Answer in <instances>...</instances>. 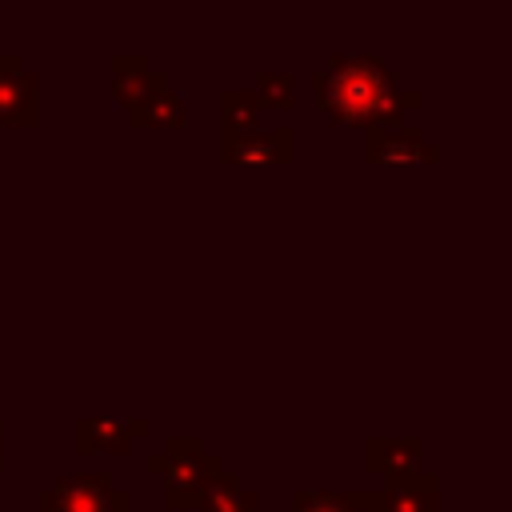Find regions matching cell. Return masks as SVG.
Here are the masks:
<instances>
[{
  "label": "cell",
  "instance_id": "cell-2",
  "mask_svg": "<svg viewBox=\"0 0 512 512\" xmlns=\"http://www.w3.org/2000/svg\"><path fill=\"white\" fill-rule=\"evenodd\" d=\"M144 468L164 480V508L184 512L200 504L208 480L224 472V460L212 448H204L200 436H168L164 448L144 460Z\"/></svg>",
  "mask_w": 512,
  "mask_h": 512
},
{
  "label": "cell",
  "instance_id": "cell-7",
  "mask_svg": "<svg viewBox=\"0 0 512 512\" xmlns=\"http://www.w3.org/2000/svg\"><path fill=\"white\" fill-rule=\"evenodd\" d=\"M424 440L420 436H368L364 440V472L384 476V484H400L420 476L424 468Z\"/></svg>",
  "mask_w": 512,
  "mask_h": 512
},
{
  "label": "cell",
  "instance_id": "cell-9",
  "mask_svg": "<svg viewBox=\"0 0 512 512\" xmlns=\"http://www.w3.org/2000/svg\"><path fill=\"white\" fill-rule=\"evenodd\" d=\"M112 64V96L124 112L140 108L148 96L164 92L168 88V72H160L156 64H148L144 52H112L108 56Z\"/></svg>",
  "mask_w": 512,
  "mask_h": 512
},
{
  "label": "cell",
  "instance_id": "cell-3",
  "mask_svg": "<svg viewBox=\"0 0 512 512\" xmlns=\"http://www.w3.org/2000/svg\"><path fill=\"white\" fill-rule=\"evenodd\" d=\"M36 512H132V496L108 472H64L40 488Z\"/></svg>",
  "mask_w": 512,
  "mask_h": 512
},
{
  "label": "cell",
  "instance_id": "cell-12",
  "mask_svg": "<svg viewBox=\"0 0 512 512\" xmlns=\"http://www.w3.org/2000/svg\"><path fill=\"white\" fill-rule=\"evenodd\" d=\"M260 112H264V104H260L256 92H248V88H220V140L252 136Z\"/></svg>",
  "mask_w": 512,
  "mask_h": 512
},
{
  "label": "cell",
  "instance_id": "cell-6",
  "mask_svg": "<svg viewBox=\"0 0 512 512\" xmlns=\"http://www.w3.org/2000/svg\"><path fill=\"white\" fill-rule=\"evenodd\" d=\"M348 496L356 512H440V476L420 472L412 480L384 484V488H356Z\"/></svg>",
  "mask_w": 512,
  "mask_h": 512
},
{
  "label": "cell",
  "instance_id": "cell-8",
  "mask_svg": "<svg viewBox=\"0 0 512 512\" xmlns=\"http://www.w3.org/2000/svg\"><path fill=\"white\" fill-rule=\"evenodd\" d=\"M152 432L148 420H116V416H80L72 424V452L88 456V452H112V456H128L132 440H144Z\"/></svg>",
  "mask_w": 512,
  "mask_h": 512
},
{
  "label": "cell",
  "instance_id": "cell-15",
  "mask_svg": "<svg viewBox=\"0 0 512 512\" xmlns=\"http://www.w3.org/2000/svg\"><path fill=\"white\" fill-rule=\"evenodd\" d=\"M292 72H272V68H264V72H256V96H260V104L264 108H292Z\"/></svg>",
  "mask_w": 512,
  "mask_h": 512
},
{
  "label": "cell",
  "instance_id": "cell-13",
  "mask_svg": "<svg viewBox=\"0 0 512 512\" xmlns=\"http://www.w3.org/2000/svg\"><path fill=\"white\" fill-rule=\"evenodd\" d=\"M128 120H132L136 128H180V124H184V96L168 84L164 92H156V96H148L140 108H132Z\"/></svg>",
  "mask_w": 512,
  "mask_h": 512
},
{
  "label": "cell",
  "instance_id": "cell-4",
  "mask_svg": "<svg viewBox=\"0 0 512 512\" xmlns=\"http://www.w3.org/2000/svg\"><path fill=\"white\" fill-rule=\"evenodd\" d=\"M364 160L368 164H436L440 148L424 140V128L408 120H388V124L364 128Z\"/></svg>",
  "mask_w": 512,
  "mask_h": 512
},
{
  "label": "cell",
  "instance_id": "cell-16",
  "mask_svg": "<svg viewBox=\"0 0 512 512\" xmlns=\"http://www.w3.org/2000/svg\"><path fill=\"white\" fill-rule=\"evenodd\" d=\"M0 472H4V420H0Z\"/></svg>",
  "mask_w": 512,
  "mask_h": 512
},
{
  "label": "cell",
  "instance_id": "cell-5",
  "mask_svg": "<svg viewBox=\"0 0 512 512\" xmlns=\"http://www.w3.org/2000/svg\"><path fill=\"white\" fill-rule=\"evenodd\" d=\"M40 120V76L20 52H0V124L32 128Z\"/></svg>",
  "mask_w": 512,
  "mask_h": 512
},
{
  "label": "cell",
  "instance_id": "cell-14",
  "mask_svg": "<svg viewBox=\"0 0 512 512\" xmlns=\"http://www.w3.org/2000/svg\"><path fill=\"white\" fill-rule=\"evenodd\" d=\"M292 512H356L348 492L332 488H296L292 492Z\"/></svg>",
  "mask_w": 512,
  "mask_h": 512
},
{
  "label": "cell",
  "instance_id": "cell-10",
  "mask_svg": "<svg viewBox=\"0 0 512 512\" xmlns=\"http://www.w3.org/2000/svg\"><path fill=\"white\" fill-rule=\"evenodd\" d=\"M292 156H296L292 124H276L268 132L220 140V160L224 164H292Z\"/></svg>",
  "mask_w": 512,
  "mask_h": 512
},
{
  "label": "cell",
  "instance_id": "cell-11",
  "mask_svg": "<svg viewBox=\"0 0 512 512\" xmlns=\"http://www.w3.org/2000/svg\"><path fill=\"white\" fill-rule=\"evenodd\" d=\"M196 512H260V496L252 488H244V480L236 472H216L196 504Z\"/></svg>",
  "mask_w": 512,
  "mask_h": 512
},
{
  "label": "cell",
  "instance_id": "cell-1",
  "mask_svg": "<svg viewBox=\"0 0 512 512\" xmlns=\"http://www.w3.org/2000/svg\"><path fill=\"white\" fill-rule=\"evenodd\" d=\"M316 108L340 124H388L424 104L420 88H404L396 72L372 52H332L324 68L308 76Z\"/></svg>",
  "mask_w": 512,
  "mask_h": 512
}]
</instances>
